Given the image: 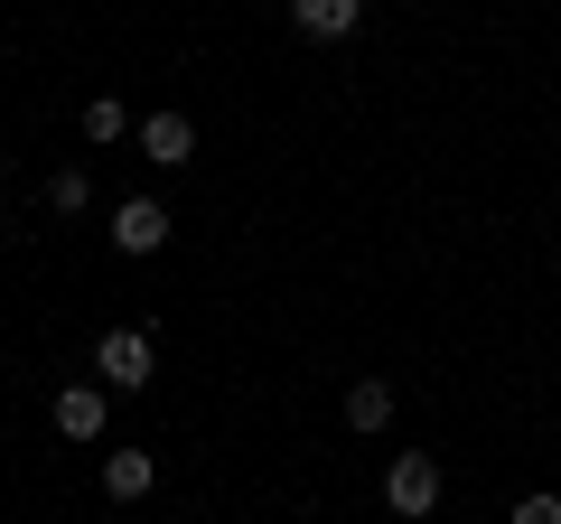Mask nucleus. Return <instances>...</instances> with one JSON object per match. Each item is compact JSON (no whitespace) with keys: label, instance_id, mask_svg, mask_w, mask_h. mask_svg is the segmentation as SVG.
I'll return each instance as SVG.
<instances>
[{"label":"nucleus","instance_id":"1","mask_svg":"<svg viewBox=\"0 0 561 524\" xmlns=\"http://www.w3.org/2000/svg\"><path fill=\"white\" fill-rule=\"evenodd\" d=\"M383 505H393V515H431V505H440V459H431V449H393Z\"/></svg>","mask_w":561,"mask_h":524},{"label":"nucleus","instance_id":"2","mask_svg":"<svg viewBox=\"0 0 561 524\" xmlns=\"http://www.w3.org/2000/svg\"><path fill=\"white\" fill-rule=\"evenodd\" d=\"M150 338H140V328H113V338L94 346V375H103V394H140V384H150Z\"/></svg>","mask_w":561,"mask_h":524},{"label":"nucleus","instance_id":"3","mask_svg":"<svg viewBox=\"0 0 561 524\" xmlns=\"http://www.w3.org/2000/svg\"><path fill=\"white\" fill-rule=\"evenodd\" d=\"M113 243H122V253H160V243H169V206L160 197H122L113 206Z\"/></svg>","mask_w":561,"mask_h":524},{"label":"nucleus","instance_id":"4","mask_svg":"<svg viewBox=\"0 0 561 524\" xmlns=\"http://www.w3.org/2000/svg\"><path fill=\"white\" fill-rule=\"evenodd\" d=\"M103 422H113V394H103V384H66L57 394V431L66 441H103Z\"/></svg>","mask_w":561,"mask_h":524},{"label":"nucleus","instance_id":"5","mask_svg":"<svg viewBox=\"0 0 561 524\" xmlns=\"http://www.w3.org/2000/svg\"><path fill=\"white\" fill-rule=\"evenodd\" d=\"M140 160H160V169L197 160V122H187V113H150V122H140Z\"/></svg>","mask_w":561,"mask_h":524},{"label":"nucleus","instance_id":"6","mask_svg":"<svg viewBox=\"0 0 561 524\" xmlns=\"http://www.w3.org/2000/svg\"><path fill=\"white\" fill-rule=\"evenodd\" d=\"M365 20V0H290V29L300 38H346Z\"/></svg>","mask_w":561,"mask_h":524},{"label":"nucleus","instance_id":"7","mask_svg":"<svg viewBox=\"0 0 561 524\" xmlns=\"http://www.w3.org/2000/svg\"><path fill=\"white\" fill-rule=\"evenodd\" d=\"M346 422H356V431H383V422H393V384H383V375H356V384H346Z\"/></svg>","mask_w":561,"mask_h":524},{"label":"nucleus","instance_id":"8","mask_svg":"<svg viewBox=\"0 0 561 524\" xmlns=\"http://www.w3.org/2000/svg\"><path fill=\"white\" fill-rule=\"evenodd\" d=\"M103 497H113V505L150 497V449H113V459H103Z\"/></svg>","mask_w":561,"mask_h":524},{"label":"nucleus","instance_id":"9","mask_svg":"<svg viewBox=\"0 0 561 524\" xmlns=\"http://www.w3.org/2000/svg\"><path fill=\"white\" fill-rule=\"evenodd\" d=\"M122 132H131V113H122L113 94H94V103H84V141H122Z\"/></svg>","mask_w":561,"mask_h":524},{"label":"nucleus","instance_id":"10","mask_svg":"<svg viewBox=\"0 0 561 524\" xmlns=\"http://www.w3.org/2000/svg\"><path fill=\"white\" fill-rule=\"evenodd\" d=\"M84 197H94V187H84V169H57V179H47V206H57V216H76Z\"/></svg>","mask_w":561,"mask_h":524},{"label":"nucleus","instance_id":"11","mask_svg":"<svg viewBox=\"0 0 561 524\" xmlns=\"http://www.w3.org/2000/svg\"><path fill=\"white\" fill-rule=\"evenodd\" d=\"M505 524H561V497H515V515Z\"/></svg>","mask_w":561,"mask_h":524},{"label":"nucleus","instance_id":"12","mask_svg":"<svg viewBox=\"0 0 561 524\" xmlns=\"http://www.w3.org/2000/svg\"><path fill=\"white\" fill-rule=\"evenodd\" d=\"M0 169H10V160H0Z\"/></svg>","mask_w":561,"mask_h":524}]
</instances>
